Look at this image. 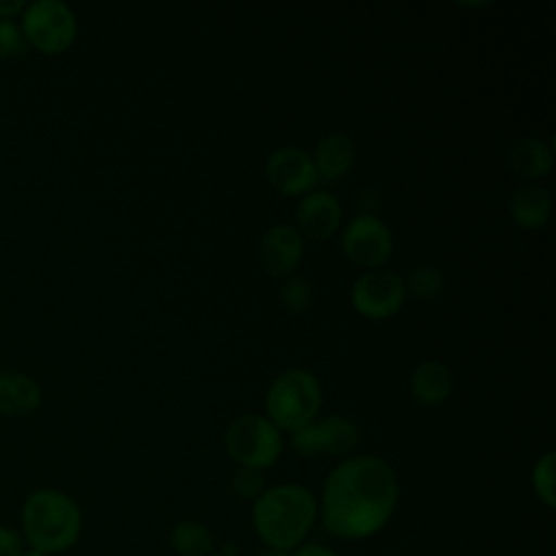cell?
<instances>
[{
  "instance_id": "cell-2",
  "label": "cell",
  "mask_w": 556,
  "mask_h": 556,
  "mask_svg": "<svg viewBox=\"0 0 556 556\" xmlns=\"http://www.w3.org/2000/svg\"><path fill=\"white\" fill-rule=\"evenodd\" d=\"M317 519L315 495L293 482L265 489L252 506V526L267 547L293 552L304 543Z\"/></svg>"
},
{
  "instance_id": "cell-13",
  "label": "cell",
  "mask_w": 556,
  "mask_h": 556,
  "mask_svg": "<svg viewBox=\"0 0 556 556\" xmlns=\"http://www.w3.org/2000/svg\"><path fill=\"white\" fill-rule=\"evenodd\" d=\"M311 159H313L317 178L332 182L343 178L352 169L356 161V146L352 137L343 132H330L319 139V143L315 146V154Z\"/></svg>"
},
{
  "instance_id": "cell-24",
  "label": "cell",
  "mask_w": 556,
  "mask_h": 556,
  "mask_svg": "<svg viewBox=\"0 0 556 556\" xmlns=\"http://www.w3.org/2000/svg\"><path fill=\"white\" fill-rule=\"evenodd\" d=\"M24 547L26 543L22 539V532L0 523V556H20Z\"/></svg>"
},
{
  "instance_id": "cell-7",
  "label": "cell",
  "mask_w": 556,
  "mask_h": 556,
  "mask_svg": "<svg viewBox=\"0 0 556 556\" xmlns=\"http://www.w3.org/2000/svg\"><path fill=\"white\" fill-rule=\"evenodd\" d=\"M341 248L354 265L365 269H378L389 261L393 239L382 219L371 213H363L345 226Z\"/></svg>"
},
{
  "instance_id": "cell-9",
  "label": "cell",
  "mask_w": 556,
  "mask_h": 556,
  "mask_svg": "<svg viewBox=\"0 0 556 556\" xmlns=\"http://www.w3.org/2000/svg\"><path fill=\"white\" fill-rule=\"evenodd\" d=\"M356 443V424L341 415H332L321 421H311L308 426L291 432V445L302 456H343L352 452Z\"/></svg>"
},
{
  "instance_id": "cell-6",
  "label": "cell",
  "mask_w": 556,
  "mask_h": 556,
  "mask_svg": "<svg viewBox=\"0 0 556 556\" xmlns=\"http://www.w3.org/2000/svg\"><path fill=\"white\" fill-rule=\"evenodd\" d=\"M226 452L239 467L263 471L271 467L282 452L280 430L261 415L237 417L224 434Z\"/></svg>"
},
{
  "instance_id": "cell-16",
  "label": "cell",
  "mask_w": 556,
  "mask_h": 556,
  "mask_svg": "<svg viewBox=\"0 0 556 556\" xmlns=\"http://www.w3.org/2000/svg\"><path fill=\"white\" fill-rule=\"evenodd\" d=\"M506 163L517 176L541 178L552 169V148L536 137L515 139L506 150Z\"/></svg>"
},
{
  "instance_id": "cell-10",
  "label": "cell",
  "mask_w": 556,
  "mask_h": 556,
  "mask_svg": "<svg viewBox=\"0 0 556 556\" xmlns=\"http://www.w3.org/2000/svg\"><path fill=\"white\" fill-rule=\"evenodd\" d=\"M265 174L271 187L285 195L306 193L317 182V172L311 154L293 146L274 150L267 159Z\"/></svg>"
},
{
  "instance_id": "cell-3",
  "label": "cell",
  "mask_w": 556,
  "mask_h": 556,
  "mask_svg": "<svg viewBox=\"0 0 556 556\" xmlns=\"http://www.w3.org/2000/svg\"><path fill=\"white\" fill-rule=\"evenodd\" d=\"M20 521L24 543L48 556L72 549L83 532L80 506L67 493L50 486L26 495Z\"/></svg>"
},
{
  "instance_id": "cell-12",
  "label": "cell",
  "mask_w": 556,
  "mask_h": 556,
  "mask_svg": "<svg viewBox=\"0 0 556 556\" xmlns=\"http://www.w3.org/2000/svg\"><path fill=\"white\" fill-rule=\"evenodd\" d=\"M295 224L300 237L328 239L341 224V204L328 191H308L298 204Z\"/></svg>"
},
{
  "instance_id": "cell-28",
  "label": "cell",
  "mask_w": 556,
  "mask_h": 556,
  "mask_svg": "<svg viewBox=\"0 0 556 556\" xmlns=\"http://www.w3.org/2000/svg\"><path fill=\"white\" fill-rule=\"evenodd\" d=\"M20 556H48V554H43V552H37V549H33V547H24V552H22Z\"/></svg>"
},
{
  "instance_id": "cell-26",
  "label": "cell",
  "mask_w": 556,
  "mask_h": 556,
  "mask_svg": "<svg viewBox=\"0 0 556 556\" xmlns=\"http://www.w3.org/2000/svg\"><path fill=\"white\" fill-rule=\"evenodd\" d=\"M26 2L22 0H0V20H11L24 11Z\"/></svg>"
},
{
  "instance_id": "cell-25",
  "label": "cell",
  "mask_w": 556,
  "mask_h": 556,
  "mask_svg": "<svg viewBox=\"0 0 556 556\" xmlns=\"http://www.w3.org/2000/svg\"><path fill=\"white\" fill-rule=\"evenodd\" d=\"M291 556H339V554L321 543H302L291 552Z\"/></svg>"
},
{
  "instance_id": "cell-4",
  "label": "cell",
  "mask_w": 556,
  "mask_h": 556,
  "mask_svg": "<svg viewBox=\"0 0 556 556\" xmlns=\"http://www.w3.org/2000/svg\"><path fill=\"white\" fill-rule=\"evenodd\" d=\"M321 406L319 380L306 369H287L267 389V419L278 430L295 432L308 426Z\"/></svg>"
},
{
  "instance_id": "cell-1",
  "label": "cell",
  "mask_w": 556,
  "mask_h": 556,
  "mask_svg": "<svg viewBox=\"0 0 556 556\" xmlns=\"http://www.w3.org/2000/svg\"><path fill=\"white\" fill-rule=\"evenodd\" d=\"M400 484L391 465L361 454L339 463L324 480L317 515L324 528L343 541L378 534L395 513Z\"/></svg>"
},
{
  "instance_id": "cell-15",
  "label": "cell",
  "mask_w": 556,
  "mask_h": 556,
  "mask_svg": "<svg viewBox=\"0 0 556 556\" xmlns=\"http://www.w3.org/2000/svg\"><path fill=\"white\" fill-rule=\"evenodd\" d=\"M454 380L447 367L439 361H424L413 369L410 393L424 406H439L452 393Z\"/></svg>"
},
{
  "instance_id": "cell-20",
  "label": "cell",
  "mask_w": 556,
  "mask_h": 556,
  "mask_svg": "<svg viewBox=\"0 0 556 556\" xmlns=\"http://www.w3.org/2000/svg\"><path fill=\"white\" fill-rule=\"evenodd\" d=\"M554 452H545L532 467V489L534 495L547 506H556V495H554Z\"/></svg>"
},
{
  "instance_id": "cell-29",
  "label": "cell",
  "mask_w": 556,
  "mask_h": 556,
  "mask_svg": "<svg viewBox=\"0 0 556 556\" xmlns=\"http://www.w3.org/2000/svg\"><path fill=\"white\" fill-rule=\"evenodd\" d=\"M208 556H232L230 552H211Z\"/></svg>"
},
{
  "instance_id": "cell-14",
  "label": "cell",
  "mask_w": 556,
  "mask_h": 556,
  "mask_svg": "<svg viewBox=\"0 0 556 556\" xmlns=\"http://www.w3.org/2000/svg\"><path fill=\"white\" fill-rule=\"evenodd\" d=\"M41 404V387L33 376L22 371H0V413L24 417Z\"/></svg>"
},
{
  "instance_id": "cell-5",
  "label": "cell",
  "mask_w": 556,
  "mask_h": 556,
  "mask_svg": "<svg viewBox=\"0 0 556 556\" xmlns=\"http://www.w3.org/2000/svg\"><path fill=\"white\" fill-rule=\"evenodd\" d=\"M20 28L28 43L46 54L67 50L76 39V15L61 0H33L20 13Z\"/></svg>"
},
{
  "instance_id": "cell-18",
  "label": "cell",
  "mask_w": 556,
  "mask_h": 556,
  "mask_svg": "<svg viewBox=\"0 0 556 556\" xmlns=\"http://www.w3.org/2000/svg\"><path fill=\"white\" fill-rule=\"evenodd\" d=\"M169 545L180 556H208L213 552V534L200 521H180L169 532Z\"/></svg>"
},
{
  "instance_id": "cell-17",
  "label": "cell",
  "mask_w": 556,
  "mask_h": 556,
  "mask_svg": "<svg viewBox=\"0 0 556 556\" xmlns=\"http://www.w3.org/2000/svg\"><path fill=\"white\" fill-rule=\"evenodd\" d=\"M552 213V198L539 185H523L510 198L513 219L528 230L543 228Z\"/></svg>"
},
{
  "instance_id": "cell-21",
  "label": "cell",
  "mask_w": 556,
  "mask_h": 556,
  "mask_svg": "<svg viewBox=\"0 0 556 556\" xmlns=\"http://www.w3.org/2000/svg\"><path fill=\"white\" fill-rule=\"evenodd\" d=\"M280 298L291 313H304L313 304V289L306 278L289 276L280 287Z\"/></svg>"
},
{
  "instance_id": "cell-8",
  "label": "cell",
  "mask_w": 556,
  "mask_h": 556,
  "mask_svg": "<svg viewBox=\"0 0 556 556\" xmlns=\"http://www.w3.org/2000/svg\"><path fill=\"white\" fill-rule=\"evenodd\" d=\"M404 280L384 267L365 271L352 287V304L367 319L395 315L404 304Z\"/></svg>"
},
{
  "instance_id": "cell-11",
  "label": "cell",
  "mask_w": 556,
  "mask_h": 556,
  "mask_svg": "<svg viewBox=\"0 0 556 556\" xmlns=\"http://www.w3.org/2000/svg\"><path fill=\"white\" fill-rule=\"evenodd\" d=\"M302 250L304 243L298 230L289 224H276L269 226L258 241V261L269 276L282 278L295 269L302 258Z\"/></svg>"
},
{
  "instance_id": "cell-22",
  "label": "cell",
  "mask_w": 556,
  "mask_h": 556,
  "mask_svg": "<svg viewBox=\"0 0 556 556\" xmlns=\"http://www.w3.org/2000/svg\"><path fill=\"white\" fill-rule=\"evenodd\" d=\"M28 52V43L22 35L20 24L13 20H0V61L20 59Z\"/></svg>"
},
{
  "instance_id": "cell-23",
  "label": "cell",
  "mask_w": 556,
  "mask_h": 556,
  "mask_svg": "<svg viewBox=\"0 0 556 556\" xmlns=\"http://www.w3.org/2000/svg\"><path fill=\"white\" fill-rule=\"evenodd\" d=\"M232 491L241 500H256L265 491V478L263 471L239 467L232 476Z\"/></svg>"
},
{
  "instance_id": "cell-19",
  "label": "cell",
  "mask_w": 556,
  "mask_h": 556,
  "mask_svg": "<svg viewBox=\"0 0 556 556\" xmlns=\"http://www.w3.org/2000/svg\"><path fill=\"white\" fill-rule=\"evenodd\" d=\"M402 280H404V291L417 300H434L445 289V278L441 269L432 265H417Z\"/></svg>"
},
{
  "instance_id": "cell-27",
  "label": "cell",
  "mask_w": 556,
  "mask_h": 556,
  "mask_svg": "<svg viewBox=\"0 0 556 556\" xmlns=\"http://www.w3.org/2000/svg\"><path fill=\"white\" fill-rule=\"evenodd\" d=\"M258 556H291V552L285 549H276V547H265Z\"/></svg>"
}]
</instances>
